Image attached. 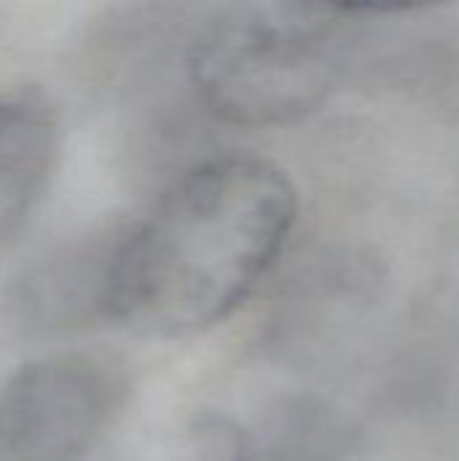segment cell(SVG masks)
<instances>
[{"instance_id":"6da1fadb","label":"cell","mask_w":459,"mask_h":461,"mask_svg":"<svg viewBox=\"0 0 459 461\" xmlns=\"http://www.w3.org/2000/svg\"><path fill=\"white\" fill-rule=\"evenodd\" d=\"M295 221L298 189L279 165L246 154L189 165L143 219L114 227L103 324L187 338L225 321L279 262Z\"/></svg>"},{"instance_id":"7a4b0ae2","label":"cell","mask_w":459,"mask_h":461,"mask_svg":"<svg viewBox=\"0 0 459 461\" xmlns=\"http://www.w3.org/2000/svg\"><path fill=\"white\" fill-rule=\"evenodd\" d=\"M379 5L241 3L216 8L184 46L200 108L233 127H281L319 111L349 73Z\"/></svg>"},{"instance_id":"3957f363","label":"cell","mask_w":459,"mask_h":461,"mask_svg":"<svg viewBox=\"0 0 459 461\" xmlns=\"http://www.w3.org/2000/svg\"><path fill=\"white\" fill-rule=\"evenodd\" d=\"M127 397V365L106 351H60L22 365L0 384V461H81Z\"/></svg>"},{"instance_id":"277c9868","label":"cell","mask_w":459,"mask_h":461,"mask_svg":"<svg viewBox=\"0 0 459 461\" xmlns=\"http://www.w3.org/2000/svg\"><path fill=\"white\" fill-rule=\"evenodd\" d=\"M114 227L70 238L24 265L5 292V316L24 335H65L103 324Z\"/></svg>"},{"instance_id":"5b68a950","label":"cell","mask_w":459,"mask_h":461,"mask_svg":"<svg viewBox=\"0 0 459 461\" xmlns=\"http://www.w3.org/2000/svg\"><path fill=\"white\" fill-rule=\"evenodd\" d=\"M60 122L46 92L0 89V251L24 230L54 170Z\"/></svg>"}]
</instances>
